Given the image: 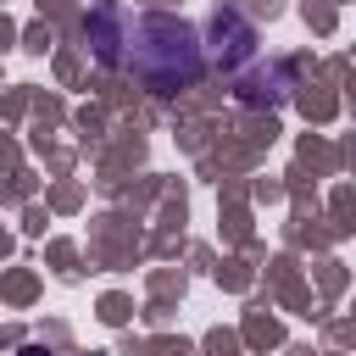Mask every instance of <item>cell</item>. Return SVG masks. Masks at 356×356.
Wrapping results in <instances>:
<instances>
[{
  "label": "cell",
  "instance_id": "cell-1",
  "mask_svg": "<svg viewBox=\"0 0 356 356\" xmlns=\"http://www.w3.org/2000/svg\"><path fill=\"white\" fill-rule=\"evenodd\" d=\"M89 50L106 67L134 72L150 95H172V89L200 78V33L184 17H167V11L100 6L89 17Z\"/></svg>",
  "mask_w": 356,
  "mask_h": 356
},
{
  "label": "cell",
  "instance_id": "cell-2",
  "mask_svg": "<svg viewBox=\"0 0 356 356\" xmlns=\"http://www.w3.org/2000/svg\"><path fill=\"white\" fill-rule=\"evenodd\" d=\"M22 356H44V350H22Z\"/></svg>",
  "mask_w": 356,
  "mask_h": 356
}]
</instances>
